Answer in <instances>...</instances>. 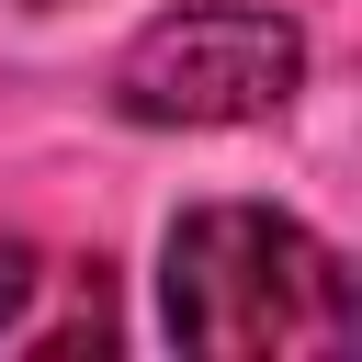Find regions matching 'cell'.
Wrapping results in <instances>:
<instances>
[{
    "label": "cell",
    "mask_w": 362,
    "mask_h": 362,
    "mask_svg": "<svg viewBox=\"0 0 362 362\" xmlns=\"http://www.w3.org/2000/svg\"><path fill=\"white\" fill-rule=\"evenodd\" d=\"M158 317L181 351L260 362V351H339L351 339V272L317 226L272 204H192L158 249Z\"/></svg>",
    "instance_id": "cell-1"
},
{
    "label": "cell",
    "mask_w": 362,
    "mask_h": 362,
    "mask_svg": "<svg viewBox=\"0 0 362 362\" xmlns=\"http://www.w3.org/2000/svg\"><path fill=\"white\" fill-rule=\"evenodd\" d=\"M34 272H45V249L0 238V339H34Z\"/></svg>",
    "instance_id": "cell-3"
},
{
    "label": "cell",
    "mask_w": 362,
    "mask_h": 362,
    "mask_svg": "<svg viewBox=\"0 0 362 362\" xmlns=\"http://www.w3.org/2000/svg\"><path fill=\"white\" fill-rule=\"evenodd\" d=\"M294 79H305V34L272 0H181L124 45L113 102L136 124H260L294 102Z\"/></svg>",
    "instance_id": "cell-2"
}]
</instances>
